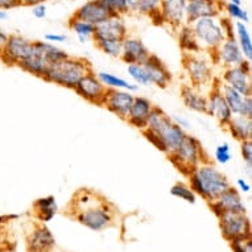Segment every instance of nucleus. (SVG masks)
<instances>
[{"instance_id": "a878e982", "label": "nucleus", "mask_w": 252, "mask_h": 252, "mask_svg": "<svg viewBox=\"0 0 252 252\" xmlns=\"http://www.w3.org/2000/svg\"><path fill=\"white\" fill-rule=\"evenodd\" d=\"M186 135H188V133L185 132V129L181 128V127H180L178 124L174 123V122L168 124L165 128L162 129L161 132L157 133V136H160V139H161L164 145H165L166 156H169L170 153H173L174 151L180 147V144H181L182 140L185 139Z\"/></svg>"}, {"instance_id": "37998d69", "label": "nucleus", "mask_w": 252, "mask_h": 252, "mask_svg": "<svg viewBox=\"0 0 252 252\" xmlns=\"http://www.w3.org/2000/svg\"><path fill=\"white\" fill-rule=\"evenodd\" d=\"M46 42H50V44H58V42H65L67 40V36L61 33H54V32H50V33H46L44 36Z\"/></svg>"}, {"instance_id": "ddd939ff", "label": "nucleus", "mask_w": 252, "mask_h": 252, "mask_svg": "<svg viewBox=\"0 0 252 252\" xmlns=\"http://www.w3.org/2000/svg\"><path fill=\"white\" fill-rule=\"evenodd\" d=\"M223 9L222 0H186V24L202 17H218Z\"/></svg>"}, {"instance_id": "473e14b6", "label": "nucleus", "mask_w": 252, "mask_h": 252, "mask_svg": "<svg viewBox=\"0 0 252 252\" xmlns=\"http://www.w3.org/2000/svg\"><path fill=\"white\" fill-rule=\"evenodd\" d=\"M67 25H69V29H70L71 32H74L77 38L82 44L86 42L87 40H91L93 34H94V31H95V25L90 24L87 21L78 20V19H74V17L69 19Z\"/></svg>"}, {"instance_id": "f257e3e1", "label": "nucleus", "mask_w": 252, "mask_h": 252, "mask_svg": "<svg viewBox=\"0 0 252 252\" xmlns=\"http://www.w3.org/2000/svg\"><path fill=\"white\" fill-rule=\"evenodd\" d=\"M73 218L90 230L100 231L112 222L111 205L89 189H81L70 202Z\"/></svg>"}, {"instance_id": "412c9836", "label": "nucleus", "mask_w": 252, "mask_h": 252, "mask_svg": "<svg viewBox=\"0 0 252 252\" xmlns=\"http://www.w3.org/2000/svg\"><path fill=\"white\" fill-rule=\"evenodd\" d=\"M148 48L144 45V42L140 38L127 37L123 40V48H122V54L120 60L126 62L127 65L131 63H143V62L149 57Z\"/></svg>"}, {"instance_id": "f704fd0d", "label": "nucleus", "mask_w": 252, "mask_h": 252, "mask_svg": "<svg viewBox=\"0 0 252 252\" xmlns=\"http://www.w3.org/2000/svg\"><path fill=\"white\" fill-rule=\"evenodd\" d=\"M170 194L176 197V198H180L182 201H186L189 203H195V198L197 195L189 185H186L184 182H177L174 184L172 188H170Z\"/></svg>"}, {"instance_id": "e433bc0d", "label": "nucleus", "mask_w": 252, "mask_h": 252, "mask_svg": "<svg viewBox=\"0 0 252 252\" xmlns=\"http://www.w3.org/2000/svg\"><path fill=\"white\" fill-rule=\"evenodd\" d=\"M98 1L107 9L110 16H124L129 13L126 0H98Z\"/></svg>"}, {"instance_id": "aec40b11", "label": "nucleus", "mask_w": 252, "mask_h": 252, "mask_svg": "<svg viewBox=\"0 0 252 252\" xmlns=\"http://www.w3.org/2000/svg\"><path fill=\"white\" fill-rule=\"evenodd\" d=\"M143 65L148 73L151 85H155L160 89H166L169 86L170 82H172V73L157 56L151 53L149 57L143 62Z\"/></svg>"}, {"instance_id": "c03bdc74", "label": "nucleus", "mask_w": 252, "mask_h": 252, "mask_svg": "<svg viewBox=\"0 0 252 252\" xmlns=\"http://www.w3.org/2000/svg\"><path fill=\"white\" fill-rule=\"evenodd\" d=\"M46 13H48V8H46L45 3H42V4H37L32 7V15H33L36 19L38 20H41V19H45Z\"/></svg>"}, {"instance_id": "49530a36", "label": "nucleus", "mask_w": 252, "mask_h": 252, "mask_svg": "<svg viewBox=\"0 0 252 252\" xmlns=\"http://www.w3.org/2000/svg\"><path fill=\"white\" fill-rule=\"evenodd\" d=\"M21 7L20 0H0V9L1 11H11L13 8Z\"/></svg>"}, {"instance_id": "58836bf2", "label": "nucleus", "mask_w": 252, "mask_h": 252, "mask_svg": "<svg viewBox=\"0 0 252 252\" xmlns=\"http://www.w3.org/2000/svg\"><path fill=\"white\" fill-rule=\"evenodd\" d=\"M215 161L222 164V165H226L228 162L231 161V148H230V144L228 143H223V144L218 145L215 148L214 152Z\"/></svg>"}, {"instance_id": "72a5a7b5", "label": "nucleus", "mask_w": 252, "mask_h": 252, "mask_svg": "<svg viewBox=\"0 0 252 252\" xmlns=\"http://www.w3.org/2000/svg\"><path fill=\"white\" fill-rule=\"evenodd\" d=\"M95 46L102 52L107 54L108 57L120 58L122 48H123V40H93Z\"/></svg>"}, {"instance_id": "7c9ffc66", "label": "nucleus", "mask_w": 252, "mask_h": 252, "mask_svg": "<svg viewBox=\"0 0 252 252\" xmlns=\"http://www.w3.org/2000/svg\"><path fill=\"white\" fill-rule=\"evenodd\" d=\"M178 44H180V48L184 50V53H199V52H202L189 24L182 25L178 28Z\"/></svg>"}, {"instance_id": "cd10ccee", "label": "nucleus", "mask_w": 252, "mask_h": 252, "mask_svg": "<svg viewBox=\"0 0 252 252\" xmlns=\"http://www.w3.org/2000/svg\"><path fill=\"white\" fill-rule=\"evenodd\" d=\"M234 37H235L238 45H239L243 57L247 61L251 62L252 60V37L250 31H248L247 25L244 23L236 21L234 24Z\"/></svg>"}, {"instance_id": "6e6552de", "label": "nucleus", "mask_w": 252, "mask_h": 252, "mask_svg": "<svg viewBox=\"0 0 252 252\" xmlns=\"http://www.w3.org/2000/svg\"><path fill=\"white\" fill-rule=\"evenodd\" d=\"M218 219L222 235L228 242L251 238V224L246 213H223Z\"/></svg>"}, {"instance_id": "8fccbe9b", "label": "nucleus", "mask_w": 252, "mask_h": 252, "mask_svg": "<svg viewBox=\"0 0 252 252\" xmlns=\"http://www.w3.org/2000/svg\"><path fill=\"white\" fill-rule=\"evenodd\" d=\"M46 0H20V4L23 7H34V5L42 4Z\"/></svg>"}, {"instance_id": "20e7f679", "label": "nucleus", "mask_w": 252, "mask_h": 252, "mask_svg": "<svg viewBox=\"0 0 252 252\" xmlns=\"http://www.w3.org/2000/svg\"><path fill=\"white\" fill-rule=\"evenodd\" d=\"M67 56L69 54L65 50L60 49L54 44L46 41H33L31 52L17 67L34 77L42 78V75L45 74V71L52 63L61 61Z\"/></svg>"}, {"instance_id": "79ce46f5", "label": "nucleus", "mask_w": 252, "mask_h": 252, "mask_svg": "<svg viewBox=\"0 0 252 252\" xmlns=\"http://www.w3.org/2000/svg\"><path fill=\"white\" fill-rule=\"evenodd\" d=\"M218 20L220 23V27L223 29L226 37H234V21L227 16H223V15H219Z\"/></svg>"}, {"instance_id": "bb28decb", "label": "nucleus", "mask_w": 252, "mask_h": 252, "mask_svg": "<svg viewBox=\"0 0 252 252\" xmlns=\"http://www.w3.org/2000/svg\"><path fill=\"white\" fill-rule=\"evenodd\" d=\"M226 128L235 140L244 141L252 139V119L242 115H234Z\"/></svg>"}, {"instance_id": "6e6d98bb", "label": "nucleus", "mask_w": 252, "mask_h": 252, "mask_svg": "<svg viewBox=\"0 0 252 252\" xmlns=\"http://www.w3.org/2000/svg\"><path fill=\"white\" fill-rule=\"evenodd\" d=\"M228 3H232V4L242 5V4H243V0H228Z\"/></svg>"}, {"instance_id": "c85d7f7f", "label": "nucleus", "mask_w": 252, "mask_h": 252, "mask_svg": "<svg viewBox=\"0 0 252 252\" xmlns=\"http://www.w3.org/2000/svg\"><path fill=\"white\" fill-rule=\"evenodd\" d=\"M34 214L40 219V222H49L54 218L57 213V203L53 195L42 197V198L36 199L33 203Z\"/></svg>"}, {"instance_id": "7ed1b4c3", "label": "nucleus", "mask_w": 252, "mask_h": 252, "mask_svg": "<svg viewBox=\"0 0 252 252\" xmlns=\"http://www.w3.org/2000/svg\"><path fill=\"white\" fill-rule=\"evenodd\" d=\"M90 71H93V69L87 60L67 56L61 61L52 63L45 74L42 75V79L65 89L74 90L77 83Z\"/></svg>"}, {"instance_id": "9d476101", "label": "nucleus", "mask_w": 252, "mask_h": 252, "mask_svg": "<svg viewBox=\"0 0 252 252\" xmlns=\"http://www.w3.org/2000/svg\"><path fill=\"white\" fill-rule=\"evenodd\" d=\"M32 45L33 41L21 34H9L4 48L0 52V60L7 66H19V63L28 56Z\"/></svg>"}, {"instance_id": "393cba45", "label": "nucleus", "mask_w": 252, "mask_h": 252, "mask_svg": "<svg viewBox=\"0 0 252 252\" xmlns=\"http://www.w3.org/2000/svg\"><path fill=\"white\" fill-rule=\"evenodd\" d=\"M129 13H136L141 16H148L152 19L153 23L161 24L160 19V3L161 0H126Z\"/></svg>"}, {"instance_id": "0eeeda50", "label": "nucleus", "mask_w": 252, "mask_h": 252, "mask_svg": "<svg viewBox=\"0 0 252 252\" xmlns=\"http://www.w3.org/2000/svg\"><path fill=\"white\" fill-rule=\"evenodd\" d=\"M202 52L199 53H184L182 63L188 78L191 85L195 87H202L213 81V66L206 57H203Z\"/></svg>"}, {"instance_id": "a211bd4d", "label": "nucleus", "mask_w": 252, "mask_h": 252, "mask_svg": "<svg viewBox=\"0 0 252 252\" xmlns=\"http://www.w3.org/2000/svg\"><path fill=\"white\" fill-rule=\"evenodd\" d=\"M209 206L217 217L222 215L223 213H246L247 211L239 191L234 189L232 186L223 191L218 198L209 203Z\"/></svg>"}, {"instance_id": "39448f33", "label": "nucleus", "mask_w": 252, "mask_h": 252, "mask_svg": "<svg viewBox=\"0 0 252 252\" xmlns=\"http://www.w3.org/2000/svg\"><path fill=\"white\" fill-rule=\"evenodd\" d=\"M168 157L184 176H188L201 162L207 161V156L201 141L191 135H186L180 147Z\"/></svg>"}, {"instance_id": "2f4dec72", "label": "nucleus", "mask_w": 252, "mask_h": 252, "mask_svg": "<svg viewBox=\"0 0 252 252\" xmlns=\"http://www.w3.org/2000/svg\"><path fill=\"white\" fill-rule=\"evenodd\" d=\"M219 87L222 91L224 100L227 102L228 107L231 110L232 115H240L242 114V108H243L244 96L240 94L239 91L234 90L232 87L224 85L223 82H219Z\"/></svg>"}, {"instance_id": "1a4fd4ad", "label": "nucleus", "mask_w": 252, "mask_h": 252, "mask_svg": "<svg viewBox=\"0 0 252 252\" xmlns=\"http://www.w3.org/2000/svg\"><path fill=\"white\" fill-rule=\"evenodd\" d=\"M224 85L239 91L243 96L252 95L251 85V62L244 60L243 63L238 66L226 67L222 74V81Z\"/></svg>"}, {"instance_id": "dca6fc26", "label": "nucleus", "mask_w": 252, "mask_h": 252, "mask_svg": "<svg viewBox=\"0 0 252 252\" xmlns=\"http://www.w3.org/2000/svg\"><path fill=\"white\" fill-rule=\"evenodd\" d=\"M128 36V28L123 16H108L95 25L91 40H124Z\"/></svg>"}, {"instance_id": "603ef678", "label": "nucleus", "mask_w": 252, "mask_h": 252, "mask_svg": "<svg viewBox=\"0 0 252 252\" xmlns=\"http://www.w3.org/2000/svg\"><path fill=\"white\" fill-rule=\"evenodd\" d=\"M172 120H173L176 124H178L181 128H186V127H189V122H188L185 118H181V119H180V118H172Z\"/></svg>"}, {"instance_id": "9b49d317", "label": "nucleus", "mask_w": 252, "mask_h": 252, "mask_svg": "<svg viewBox=\"0 0 252 252\" xmlns=\"http://www.w3.org/2000/svg\"><path fill=\"white\" fill-rule=\"evenodd\" d=\"M74 91L89 103L102 106L106 98L107 87L100 82L99 78L96 77V73L90 71L77 83Z\"/></svg>"}, {"instance_id": "c756f323", "label": "nucleus", "mask_w": 252, "mask_h": 252, "mask_svg": "<svg viewBox=\"0 0 252 252\" xmlns=\"http://www.w3.org/2000/svg\"><path fill=\"white\" fill-rule=\"evenodd\" d=\"M96 77L99 78L100 82L103 83L107 89H112V90H127L131 91V93L137 90V85H133V83L122 78V77H118V75L107 73V71H99V73H96Z\"/></svg>"}, {"instance_id": "4d7b16f0", "label": "nucleus", "mask_w": 252, "mask_h": 252, "mask_svg": "<svg viewBox=\"0 0 252 252\" xmlns=\"http://www.w3.org/2000/svg\"><path fill=\"white\" fill-rule=\"evenodd\" d=\"M0 252H3V248H1V242H0Z\"/></svg>"}, {"instance_id": "c9c22d12", "label": "nucleus", "mask_w": 252, "mask_h": 252, "mask_svg": "<svg viewBox=\"0 0 252 252\" xmlns=\"http://www.w3.org/2000/svg\"><path fill=\"white\" fill-rule=\"evenodd\" d=\"M128 74L135 81L136 85L151 86V79H149L148 73L145 70L143 63H131V65H128Z\"/></svg>"}, {"instance_id": "ea45409f", "label": "nucleus", "mask_w": 252, "mask_h": 252, "mask_svg": "<svg viewBox=\"0 0 252 252\" xmlns=\"http://www.w3.org/2000/svg\"><path fill=\"white\" fill-rule=\"evenodd\" d=\"M143 132V135L145 136V139L151 143V144L155 147L156 149H158L160 152L165 153L166 155V149H165V145H164V143H162V140L160 139V136H157L156 133L151 132V131H148V129H143L141 131Z\"/></svg>"}, {"instance_id": "6ab92c4d", "label": "nucleus", "mask_w": 252, "mask_h": 252, "mask_svg": "<svg viewBox=\"0 0 252 252\" xmlns=\"http://www.w3.org/2000/svg\"><path fill=\"white\" fill-rule=\"evenodd\" d=\"M153 108L155 106L148 98L135 95L126 122L135 128L143 131L147 127V122H148V118Z\"/></svg>"}, {"instance_id": "5fc2aeb1", "label": "nucleus", "mask_w": 252, "mask_h": 252, "mask_svg": "<svg viewBox=\"0 0 252 252\" xmlns=\"http://www.w3.org/2000/svg\"><path fill=\"white\" fill-rule=\"evenodd\" d=\"M5 19H7V12H5V11H1V9H0V21L5 20Z\"/></svg>"}, {"instance_id": "a19ab883", "label": "nucleus", "mask_w": 252, "mask_h": 252, "mask_svg": "<svg viewBox=\"0 0 252 252\" xmlns=\"http://www.w3.org/2000/svg\"><path fill=\"white\" fill-rule=\"evenodd\" d=\"M240 153L244 162H247V165H252V139L240 141Z\"/></svg>"}, {"instance_id": "b1692460", "label": "nucleus", "mask_w": 252, "mask_h": 252, "mask_svg": "<svg viewBox=\"0 0 252 252\" xmlns=\"http://www.w3.org/2000/svg\"><path fill=\"white\" fill-rule=\"evenodd\" d=\"M181 99L186 107L198 114H206L207 96L201 93L199 87L184 85L181 87Z\"/></svg>"}, {"instance_id": "4c0bfd02", "label": "nucleus", "mask_w": 252, "mask_h": 252, "mask_svg": "<svg viewBox=\"0 0 252 252\" xmlns=\"http://www.w3.org/2000/svg\"><path fill=\"white\" fill-rule=\"evenodd\" d=\"M223 12L227 13V17H230L231 20H236L239 23H244L247 24L250 23V15L242 5L232 4V3H224Z\"/></svg>"}, {"instance_id": "4be33fe9", "label": "nucleus", "mask_w": 252, "mask_h": 252, "mask_svg": "<svg viewBox=\"0 0 252 252\" xmlns=\"http://www.w3.org/2000/svg\"><path fill=\"white\" fill-rule=\"evenodd\" d=\"M56 240L49 228L44 224H37L27 238L28 252H49L54 247Z\"/></svg>"}, {"instance_id": "de8ad7c7", "label": "nucleus", "mask_w": 252, "mask_h": 252, "mask_svg": "<svg viewBox=\"0 0 252 252\" xmlns=\"http://www.w3.org/2000/svg\"><path fill=\"white\" fill-rule=\"evenodd\" d=\"M236 188H238V190H240L242 193H250V190H251V185H250L244 178H238V180H236Z\"/></svg>"}, {"instance_id": "864d4df0", "label": "nucleus", "mask_w": 252, "mask_h": 252, "mask_svg": "<svg viewBox=\"0 0 252 252\" xmlns=\"http://www.w3.org/2000/svg\"><path fill=\"white\" fill-rule=\"evenodd\" d=\"M244 252H252V242L251 238L244 242Z\"/></svg>"}, {"instance_id": "f3484780", "label": "nucleus", "mask_w": 252, "mask_h": 252, "mask_svg": "<svg viewBox=\"0 0 252 252\" xmlns=\"http://www.w3.org/2000/svg\"><path fill=\"white\" fill-rule=\"evenodd\" d=\"M158 13L161 24L178 29L186 24V0H161Z\"/></svg>"}, {"instance_id": "a18cd8bd", "label": "nucleus", "mask_w": 252, "mask_h": 252, "mask_svg": "<svg viewBox=\"0 0 252 252\" xmlns=\"http://www.w3.org/2000/svg\"><path fill=\"white\" fill-rule=\"evenodd\" d=\"M242 116H246V118H251L252 119V96L247 95L244 96L243 102V108H242Z\"/></svg>"}, {"instance_id": "3c124183", "label": "nucleus", "mask_w": 252, "mask_h": 252, "mask_svg": "<svg viewBox=\"0 0 252 252\" xmlns=\"http://www.w3.org/2000/svg\"><path fill=\"white\" fill-rule=\"evenodd\" d=\"M8 36L9 34L5 32V31H3V29H0V52L3 50V48H4L5 42H7V40H8Z\"/></svg>"}, {"instance_id": "423d86ee", "label": "nucleus", "mask_w": 252, "mask_h": 252, "mask_svg": "<svg viewBox=\"0 0 252 252\" xmlns=\"http://www.w3.org/2000/svg\"><path fill=\"white\" fill-rule=\"evenodd\" d=\"M189 25L202 52L213 53L226 38L218 17H202Z\"/></svg>"}, {"instance_id": "f8f14e48", "label": "nucleus", "mask_w": 252, "mask_h": 252, "mask_svg": "<svg viewBox=\"0 0 252 252\" xmlns=\"http://www.w3.org/2000/svg\"><path fill=\"white\" fill-rule=\"evenodd\" d=\"M206 115L213 116L222 127H226L228 122L232 119V112L228 107L227 102L224 100L222 91L219 87V81H215L214 86L207 94Z\"/></svg>"}, {"instance_id": "4468645a", "label": "nucleus", "mask_w": 252, "mask_h": 252, "mask_svg": "<svg viewBox=\"0 0 252 252\" xmlns=\"http://www.w3.org/2000/svg\"><path fill=\"white\" fill-rule=\"evenodd\" d=\"M213 60L215 63H219L220 66L232 67L238 66L243 63L246 58L243 57V53L240 50L235 37H226L220 45L213 52Z\"/></svg>"}, {"instance_id": "09e8293b", "label": "nucleus", "mask_w": 252, "mask_h": 252, "mask_svg": "<svg viewBox=\"0 0 252 252\" xmlns=\"http://www.w3.org/2000/svg\"><path fill=\"white\" fill-rule=\"evenodd\" d=\"M247 239H235L230 242L232 251L234 252H244V242Z\"/></svg>"}, {"instance_id": "f03ea898", "label": "nucleus", "mask_w": 252, "mask_h": 252, "mask_svg": "<svg viewBox=\"0 0 252 252\" xmlns=\"http://www.w3.org/2000/svg\"><path fill=\"white\" fill-rule=\"evenodd\" d=\"M186 177L189 178V186L195 195H199L207 203L213 202L231 186L227 177L209 160L195 166Z\"/></svg>"}, {"instance_id": "2eb2a0df", "label": "nucleus", "mask_w": 252, "mask_h": 252, "mask_svg": "<svg viewBox=\"0 0 252 252\" xmlns=\"http://www.w3.org/2000/svg\"><path fill=\"white\" fill-rule=\"evenodd\" d=\"M133 98H135V95L131 91L107 89L106 98H104L102 106L107 108V111L118 116L119 119L126 120L127 115H128L129 108H131V104L133 102Z\"/></svg>"}, {"instance_id": "5701e85b", "label": "nucleus", "mask_w": 252, "mask_h": 252, "mask_svg": "<svg viewBox=\"0 0 252 252\" xmlns=\"http://www.w3.org/2000/svg\"><path fill=\"white\" fill-rule=\"evenodd\" d=\"M108 16H110V13L107 12V9L104 8L98 0H89L85 4L81 5L73 13L71 17L78 19V20L87 21V23H90L93 25H98L102 21L106 20Z\"/></svg>"}]
</instances>
